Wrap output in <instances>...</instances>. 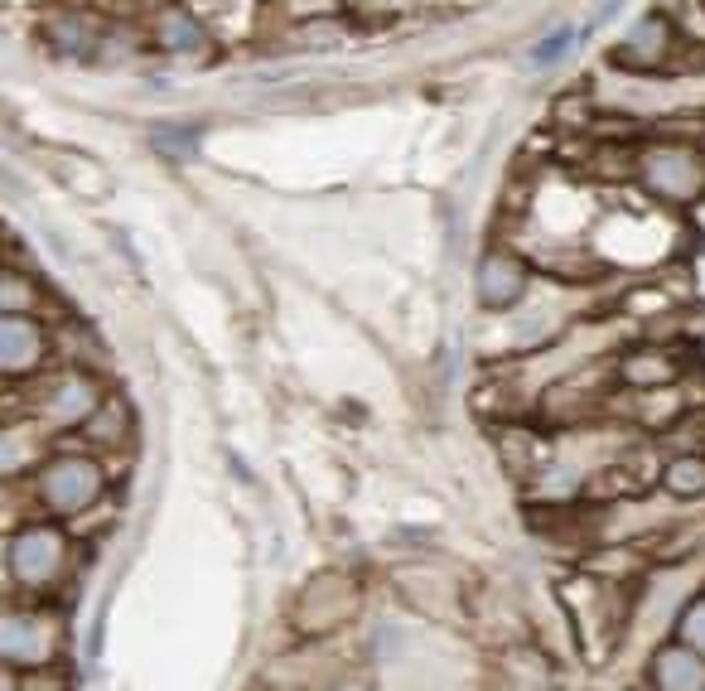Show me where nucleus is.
<instances>
[{
  "instance_id": "obj_1",
  "label": "nucleus",
  "mask_w": 705,
  "mask_h": 691,
  "mask_svg": "<svg viewBox=\"0 0 705 691\" xmlns=\"http://www.w3.org/2000/svg\"><path fill=\"white\" fill-rule=\"evenodd\" d=\"M566 48H570V30H556L551 40H546V44L537 48V64H551V58H561Z\"/></svg>"
}]
</instances>
